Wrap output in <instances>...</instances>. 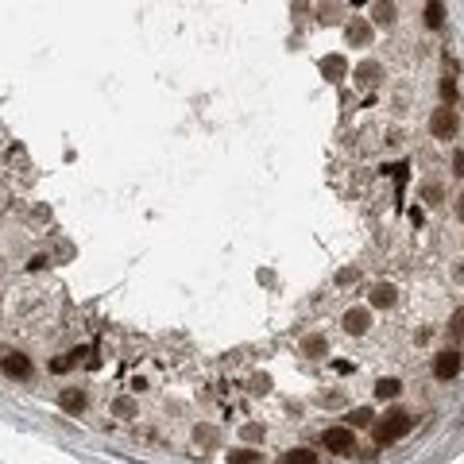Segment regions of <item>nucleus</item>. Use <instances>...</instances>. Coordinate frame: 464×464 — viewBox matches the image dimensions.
<instances>
[{
  "mask_svg": "<svg viewBox=\"0 0 464 464\" xmlns=\"http://www.w3.org/2000/svg\"><path fill=\"white\" fill-rule=\"evenodd\" d=\"M348 418H352V422H356V426H372V410H368V406H360V410H352V414H348Z\"/></svg>",
  "mask_w": 464,
  "mask_h": 464,
  "instance_id": "4be33fe9",
  "label": "nucleus"
},
{
  "mask_svg": "<svg viewBox=\"0 0 464 464\" xmlns=\"http://www.w3.org/2000/svg\"><path fill=\"white\" fill-rule=\"evenodd\" d=\"M302 352H306V356H321V352H325V337H321V333L306 337V340H302Z\"/></svg>",
  "mask_w": 464,
  "mask_h": 464,
  "instance_id": "2eb2a0df",
  "label": "nucleus"
},
{
  "mask_svg": "<svg viewBox=\"0 0 464 464\" xmlns=\"http://www.w3.org/2000/svg\"><path fill=\"white\" fill-rule=\"evenodd\" d=\"M456 217H461V221H464V198L456 201Z\"/></svg>",
  "mask_w": 464,
  "mask_h": 464,
  "instance_id": "bb28decb",
  "label": "nucleus"
},
{
  "mask_svg": "<svg viewBox=\"0 0 464 464\" xmlns=\"http://www.w3.org/2000/svg\"><path fill=\"white\" fill-rule=\"evenodd\" d=\"M398 391H403V383H398V379H379V383H375V395H379V398H395Z\"/></svg>",
  "mask_w": 464,
  "mask_h": 464,
  "instance_id": "dca6fc26",
  "label": "nucleus"
},
{
  "mask_svg": "<svg viewBox=\"0 0 464 464\" xmlns=\"http://www.w3.org/2000/svg\"><path fill=\"white\" fill-rule=\"evenodd\" d=\"M348 43H352V47H368V43H372V24H368L364 16H356L352 20V24H348Z\"/></svg>",
  "mask_w": 464,
  "mask_h": 464,
  "instance_id": "39448f33",
  "label": "nucleus"
},
{
  "mask_svg": "<svg viewBox=\"0 0 464 464\" xmlns=\"http://www.w3.org/2000/svg\"><path fill=\"white\" fill-rule=\"evenodd\" d=\"M441 20H445V8H441L437 0H433V4H426V24H430V27H441Z\"/></svg>",
  "mask_w": 464,
  "mask_h": 464,
  "instance_id": "a211bd4d",
  "label": "nucleus"
},
{
  "mask_svg": "<svg viewBox=\"0 0 464 464\" xmlns=\"http://www.w3.org/2000/svg\"><path fill=\"white\" fill-rule=\"evenodd\" d=\"M456 279H464V267H461V271H456Z\"/></svg>",
  "mask_w": 464,
  "mask_h": 464,
  "instance_id": "cd10ccee",
  "label": "nucleus"
},
{
  "mask_svg": "<svg viewBox=\"0 0 464 464\" xmlns=\"http://www.w3.org/2000/svg\"><path fill=\"white\" fill-rule=\"evenodd\" d=\"M372 20H375V24H391V20H395V4H387V0L372 4Z\"/></svg>",
  "mask_w": 464,
  "mask_h": 464,
  "instance_id": "ddd939ff",
  "label": "nucleus"
},
{
  "mask_svg": "<svg viewBox=\"0 0 464 464\" xmlns=\"http://www.w3.org/2000/svg\"><path fill=\"white\" fill-rule=\"evenodd\" d=\"M321 445L345 456V453H352V449H356V433L348 430V426H333V430L321 433Z\"/></svg>",
  "mask_w": 464,
  "mask_h": 464,
  "instance_id": "f03ea898",
  "label": "nucleus"
},
{
  "mask_svg": "<svg viewBox=\"0 0 464 464\" xmlns=\"http://www.w3.org/2000/svg\"><path fill=\"white\" fill-rule=\"evenodd\" d=\"M395 298H398V290L391 287V282H375L372 287V306L387 310V306H395Z\"/></svg>",
  "mask_w": 464,
  "mask_h": 464,
  "instance_id": "1a4fd4ad",
  "label": "nucleus"
},
{
  "mask_svg": "<svg viewBox=\"0 0 464 464\" xmlns=\"http://www.w3.org/2000/svg\"><path fill=\"white\" fill-rule=\"evenodd\" d=\"M406 433H410V414L406 410H391L383 422H375V441L379 445H391V441L406 437Z\"/></svg>",
  "mask_w": 464,
  "mask_h": 464,
  "instance_id": "f257e3e1",
  "label": "nucleus"
},
{
  "mask_svg": "<svg viewBox=\"0 0 464 464\" xmlns=\"http://www.w3.org/2000/svg\"><path fill=\"white\" fill-rule=\"evenodd\" d=\"M453 329L464 337V310H456V317H453Z\"/></svg>",
  "mask_w": 464,
  "mask_h": 464,
  "instance_id": "a878e982",
  "label": "nucleus"
},
{
  "mask_svg": "<svg viewBox=\"0 0 464 464\" xmlns=\"http://www.w3.org/2000/svg\"><path fill=\"white\" fill-rule=\"evenodd\" d=\"M282 464H317V453H310V449H294V453L282 456Z\"/></svg>",
  "mask_w": 464,
  "mask_h": 464,
  "instance_id": "4468645a",
  "label": "nucleus"
},
{
  "mask_svg": "<svg viewBox=\"0 0 464 464\" xmlns=\"http://www.w3.org/2000/svg\"><path fill=\"white\" fill-rule=\"evenodd\" d=\"M58 406L66 410V414H82L85 410V391H78V387H66L62 395H58Z\"/></svg>",
  "mask_w": 464,
  "mask_h": 464,
  "instance_id": "0eeeda50",
  "label": "nucleus"
},
{
  "mask_svg": "<svg viewBox=\"0 0 464 464\" xmlns=\"http://www.w3.org/2000/svg\"><path fill=\"white\" fill-rule=\"evenodd\" d=\"M321 74L329 78V82H340V78L348 74V62H345V58H340V55H329V58H325V62H321Z\"/></svg>",
  "mask_w": 464,
  "mask_h": 464,
  "instance_id": "9d476101",
  "label": "nucleus"
},
{
  "mask_svg": "<svg viewBox=\"0 0 464 464\" xmlns=\"http://www.w3.org/2000/svg\"><path fill=\"white\" fill-rule=\"evenodd\" d=\"M240 437H244V441H263V426L248 422V426H244V430H240Z\"/></svg>",
  "mask_w": 464,
  "mask_h": 464,
  "instance_id": "412c9836",
  "label": "nucleus"
},
{
  "mask_svg": "<svg viewBox=\"0 0 464 464\" xmlns=\"http://www.w3.org/2000/svg\"><path fill=\"white\" fill-rule=\"evenodd\" d=\"M248 387L256 391V395H267V391H271V379H267V375H252Z\"/></svg>",
  "mask_w": 464,
  "mask_h": 464,
  "instance_id": "aec40b11",
  "label": "nucleus"
},
{
  "mask_svg": "<svg viewBox=\"0 0 464 464\" xmlns=\"http://www.w3.org/2000/svg\"><path fill=\"white\" fill-rule=\"evenodd\" d=\"M229 464H259V453L256 449H236V453H229Z\"/></svg>",
  "mask_w": 464,
  "mask_h": 464,
  "instance_id": "f3484780",
  "label": "nucleus"
},
{
  "mask_svg": "<svg viewBox=\"0 0 464 464\" xmlns=\"http://www.w3.org/2000/svg\"><path fill=\"white\" fill-rule=\"evenodd\" d=\"M317 20H321V24H337V4H325Z\"/></svg>",
  "mask_w": 464,
  "mask_h": 464,
  "instance_id": "5701e85b",
  "label": "nucleus"
},
{
  "mask_svg": "<svg viewBox=\"0 0 464 464\" xmlns=\"http://www.w3.org/2000/svg\"><path fill=\"white\" fill-rule=\"evenodd\" d=\"M113 414L132 418V414H136V403H132V398H116V403H113Z\"/></svg>",
  "mask_w": 464,
  "mask_h": 464,
  "instance_id": "6ab92c4d",
  "label": "nucleus"
},
{
  "mask_svg": "<svg viewBox=\"0 0 464 464\" xmlns=\"http://www.w3.org/2000/svg\"><path fill=\"white\" fill-rule=\"evenodd\" d=\"M430 132L437 136V140H453V136H456V113H453V105L433 108V116H430Z\"/></svg>",
  "mask_w": 464,
  "mask_h": 464,
  "instance_id": "7ed1b4c3",
  "label": "nucleus"
},
{
  "mask_svg": "<svg viewBox=\"0 0 464 464\" xmlns=\"http://www.w3.org/2000/svg\"><path fill=\"white\" fill-rule=\"evenodd\" d=\"M426 201H441V186H426Z\"/></svg>",
  "mask_w": 464,
  "mask_h": 464,
  "instance_id": "393cba45",
  "label": "nucleus"
},
{
  "mask_svg": "<svg viewBox=\"0 0 464 464\" xmlns=\"http://www.w3.org/2000/svg\"><path fill=\"white\" fill-rule=\"evenodd\" d=\"M4 372H8L12 379H27V375H31V360H27L24 352H4Z\"/></svg>",
  "mask_w": 464,
  "mask_h": 464,
  "instance_id": "20e7f679",
  "label": "nucleus"
},
{
  "mask_svg": "<svg viewBox=\"0 0 464 464\" xmlns=\"http://www.w3.org/2000/svg\"><path fill=\"white\" fill-rule=\"evenodd\" d=\"M194 441H198V445H205V449H213L217 441H221V433H217L213 426H194Z\"/></svg>",
  "mask_w": 464,
  "mask_h": 464,
  "instance_id": "9b49d317",
  "label": "nucleus"
},
{
  "mask_svg": "<svg viewBox=\"0 0 464 464\" xmlns=\"http://www.w3.org/2000/svg\"><path fill=\"white\" fill-rule=\"evenodd\" d=\"M456 372H461V356H456V352H441V356L433 360V375H437V379H453Z\"/></svg>",
  "mask_w": 464,
  "mask_h": 464,
  "instance_id": "423d86ee",
  "label": "nucleus"
},
{
  "mask_svg": "<svg viewBox=\"0 0 464 464\" xmlns=\"http://www.w3.org/2000/svg\"><path fill=\"white\" fill-rule=\"evenodd\" d=\"M356 82L360 85H375V82H379V62H364V66H356Z\"/></svg>",
  "mask_w": 464,
  "mask_h": 464,
  "instance_id": "f8f14e48",
  "label": "nucleus"
},
{
  "mask_svg": "<svg viewBox=\"0 0 464 464\" xmlns=\"http://www.w3.org/2000/svg\"><path fill=\"white\" fill-rule=\"evenodd\" d=\"M368 325H372V314H368V310H348L345 314V333H352V337L368 333Z\"/></svg>",
  "mask_w": 464,
  "mask_h": 464,
  "instance_id": "6e6552de",
  "label": "nucleus"
},
{
  "mask_svg": "<svg viewBox=\"0 0 464 464\" xmlns=\"http://www.w3.org/2000/svg\"><path fill=\"white\" fill-rule=\"evenodd\" d=\"M441 97H445L449 105H453V101H456V85L449 82V78H445V82H441Z\"/></svg>",
  "mask_w": 464,
  "mask_h": 464,
  "instance_id": "b1692460",
  "label": "nucleus"
}]
</instances>
